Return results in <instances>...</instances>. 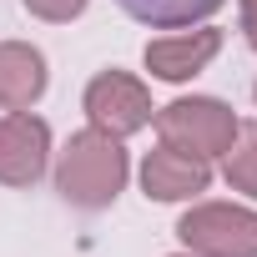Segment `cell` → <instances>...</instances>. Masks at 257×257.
<instances>
[{
    "mask_svg": "<svg viewBox=\"0 0 257 257\" xmlns=\"http://www.w3.org/2000/svg\"><path fill=\"white\" fill-rule=\"evenodd\" d=\"M126 172H132V162H126L121 137H106L96 126H86V132H76L66 142V152L56 162V192L81 212H101L121 197Z\"/></svg>",
    "mask_w": 257,
    "mask_h": 257,
    "instance_id": "obj_1",
    "label": "cell"
},
{
    "mask_svg": "<svg viewBox=\"0 0 257 257\" xmlns=\"http://www.w3.org/2000/svg\"><path fill=\"white\" fill-rule=\"evenodd\" d=\"M252 96H257V81H252Z\"/></svg>",
    "mask_w": 257,
    "mask_h": 257,
    "instance_id": "obj_14",
    "label": "cell"
},
{
    "mask_svg": "<svg viewBox=\"0 0 257 257\" xmlns=\"http://www.w3.org/2000/svg\"><path fill=\"white\" fill-rule=\"evenodd\" d=\"M227 182L242 197H257V121H237V137L227 147Z\"/></svg>",
    "mask_w": 257,
    "mask_h": 257,
    "instance_id": "obj_10",
    "label": "cell"
},
{
    "mask_svg": "<svg viewBox=\"0 0 257 257\" xmlns=\"http://www.w3.org/2000/svg\"><path fill=\"white\" fill-rule=\"evenodd\" d=\"M46 96V56L26 41H0V106L31 111Z\"/></svg>",
    "mask_w": 257,
    "mask_h": 257,
    "instance_id": "obj_7",
    "label": "cell"
},
{
    "mask_svg": "<svg viewBox=\"0 0 257 257\" xmlns=\"http://www.w3.org/2000/svg\"><path fill=\"white\" fill-rule=\"evenodd\" d=\"M177 237L197 257H257V212L232 202H197L182 212Z\"/></svg>",
    "mask_w": 257,
    "mask_h": 257,
    "instance_id": "obj_3",
    "label": "cell"
},
{
    "mask_svg": "<svg viewBox=\"0 0 257 257\" xmlns=\"http://www.w3.org/2000/svg\"><path fill=\"white\" fill-rule=\"evenodd\" d=\"M172 257H197V252H172Z\"/></svg>",
    "mask_w": 257,
    "mask_h": 257,
    "instance_id": "obj_13",
    "label": "cell"
},
{
    "mask_svg": "<svg viewBox=\"0 0 257 257\" xmlns=\"http://www.w3.org/2000/svg\"><path fill=\"white\" fill-rule=\"evenodd\" d=\"M81 106H86L91 126L106 132V137H132V132H142V126L152 121V111H157V106H152V91H147L137 76H126V71H101V76L86 86Z\"/></svg>",
    "mask_w": 257,
    "mask_h": 257,
    "instance_id": "obj_4",
    "label": "cell"
},
{
    "mask_svg": "<svg viewBox=\"0 0 257 257\" xmlns=\"http://www.w3.org/2000/svg\"><path fill=\"white\" fill-rule=\"evenodd\" d=\"M207 182H212V167L192 152L167 147V142L157 152H147V162H142V192L152 202H187V197L207 192Z\"/></svg>",
    "mask_w": 257,
    "mask_h": 257,
    "instance_id": "obj_6",
    "label": "cell"
},
{
    "mask_svg": "<svg viewBox=\"0 0 257 257\" xmlns=\"http://www.w3.org/2000/svg\"><path fill=\"white\" fill-rule=\"evenodd\" d=\"M242 36H247V46L257 51V0H242Z\"/></svg>",
    "mask_w": 257,
    "mask_h": 257,
    "instance_id": "obj_12",
    "label": "cell"
},
{
    "mask_svg": "<svg viewBox=\"0 0 257 257\" xmlns=\"http://www.w3.org/2000/svg\"><path fill=\"white\" fill-rule=\"evenodd\" d=\"M116 6L152 31H187V26H202L207 16H217L227 0H116Z\"/></svg>",
    "mask_w": 257,
    "mask_h": 257,
    "instance_id": "obj_9",
    "label": "cell"
},
{
    "mask_svg": "<svg viewBox=\"0 0 257 257\" xmlns=\"http://www.w3.org/2000/svg\"><path fill=\"white\" fill-rule=\"evenodd\" d=\"M26 11L31 16H41V21H76L81 11H86V0H26Z\"/></svg>",
    "mask_w": 257,
    "mask_h": 257,
    "instance_id": "obj_11",
    "label": "cell"
},
{
    "mask_svg": "<svg viewBox=\"0 0 257 257\" xmlns=\"http://www.w3.org/2000/svg\"><path fill=\"white\" fill-rule=\"evenodd\" d=\"M222 51V31H192V36H167L147 46V71L162 81H192L207 71V61Z\"/></svg>",
    "mask_w": 257,
    "mask_h": 257,
    "instance_id": "obj_8",
    "label": "cell"
},
{
    "mask_svg": "<svg viewBox=\"0 0 257 257\" xmlns=\"http://www.w3.org/2000/svg\"><path fill=\"white\" fill-rule=\"evenodd\" d=\"M51 162V126L31 111L0 116V182L6 187H36Z\"/></svg>",
    "mask_w": 257,
    "mask_h": 257,
    "instance_id": "obj_5",
    "label": "cell"
},
{
    "mask_svg": "<svg viewBox=\"0 0 257 257\" xmlns=\"http://www.w3.org/2000/svg\"><path fill=\"white\" fill-rule=\"evenodd\" d=\"M157 132H162L167 147L212 162V157H227V147L237 137V116L217 96H182V101L157 111Z\"/></svg>",
    "mask_w": 257,
    "mask_h": 257,
    "instance_id": "obj_2",
    "label": "cell"
}]
</instances>
